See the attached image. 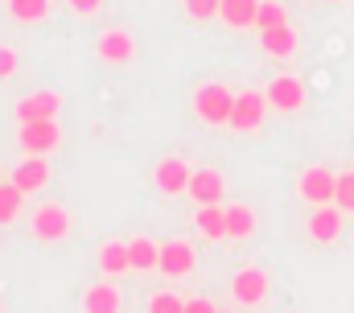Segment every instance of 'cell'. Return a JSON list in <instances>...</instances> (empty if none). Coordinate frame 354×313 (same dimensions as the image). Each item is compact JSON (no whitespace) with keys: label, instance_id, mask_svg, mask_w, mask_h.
Masks as SVG:
<instances>
[{"label":"cell","instance_id":"7","mask_svg":"<svg viewBox=\"0 0 354 313\" xmlns=\"http://www.w3.org/2000/svg\"><path fill=\"white\" fill-rule=\"evenodd\" d=\"M231 293L239 305H260L268 297V272L264 268H239L235 280H231Z\"/></svg>","mask_w":354,"mask_h":313},{"label":"cell","instance_id":"6","mask_svg":"<svg viewBox=\"0 0 354 313\" xmlns=\"http://www.w3.org/2000/svg\"><path fill=\"white\" fill-rule=\"evenodd\" d=\"M268 107L276 111H301L305 107V82L292 75H280L268 82Z\"/></svg>","mask_w":354,"mask_h":313},{"label":"cell","instance_id":"27","mask_svg":"<svg viewBox=\"0 0 354 313\" xmlns=\"http://www.w3.org/2000/svg\"><path fill=\"white\" fill-rule=\"evenodd\" d=\"M218 4L223 0H185V12L194 21H210V17H218Z\"/></svg>","mask_w":354,"mask_h":313},{"label":"cell","instance_id":"18","mask_svg":"<svg viewBox=\"0 0 354 313\" xmlns=\"http://www.w3.org/2000/svg\"><path fill=\"white\" fill-rule=\"evenodd\" d=\"M83 310L87 313H120V289L115 285H91L83 293Z\"/></svg>","mask_w":354,"mask_h":313},{"label":"cell","instance_id":"11","mask_svg":"<svg viewBox=\"0 0 354 313\" xmlns=\"http://www.w3.org/2000/svg\"><path fill=\"white\" fill-rule=\"evenodd\" d=\"M189 173H194V169H189L181 156H165V161L153 169V181H157V190H161V194H185Z\"/></svg>","mask_w":354,"mask_h":313},{"label":"cell","instance_id":"28","mask_svg":"<svg viewBox=\"0 0 354 313\" xmlns=\"http://www.w3.org/2000/svg\"><path fill=\"white\" fill-rule=\"evenodd\" d=\"M17 75V54L8 50V46H0V78Z\"/></svg>","mask_w":354,"mask_h":313},{"label":"cell","instance_id":"1","mask_svg":"<svg viewBox=\"0 0 354 313\" xmlns=\"http://www.w3.org/2000/svg\"><path fill=\"white\" fill-rule=\"evenodd\" d=\"M194 111H198V120H206V124H231L235 95H231L223 82H206V87H198V95H194Z\"/></svg>","mask_w":354,"mask_h":313},{"label":"cell","instance_id":"2","mask_svg":"<svg viewBox=\"0 0 354 313\" xmlns=\"http://www.w3.org/2000/svg\"><path fill=\"white\" fill-rule=\"evenodd\" d=\"M17 141H21L25 153L41 156V153H50V149H58L62 128H58V120H29V124L17 128Z\"/></svg>","mask_w":354,"mask_h":313},{"label":"cell","instance_id":"19","mask_svg":"<svg viewBox=\"0 0 354 313\" xmlns=\"http://www.w3.org/2000/svg\"><path fill=\"white\" fill-rule=\"evenodd\" d=\"M194 223L206 239H227V206H198Z\"/></svg>","mask_w":354,"mask_h":313},{"label":"cell","instance_id":"20","mask_svg":"<svg viewBox=\"0 0 354 313\" xmlns=\"http://www.w3.org/2000/svg\"><path fill=\"white\" fill-rule=\"evenodd\" d=\"M252 231H256V215H252V206H243V202L227 206V239H248Z\"/></svg>","mask_w":354,"mask_h":313},{"label":"cell","instance_id":"24","mask_svg":"<svg viewBox=\"0 0 354 313\" xmlns=\"http://www.w3.org/2000/svg\"><path fill=\"white\" fill-rule=\"evenodd\" d=\"M256 25H260V33H264V29H276V25H288V12H284V4H276V0H260Z\"/></svg>","mask_w":354,"mask_h":313},{"label":"cell","instance_id":"8","mask_svg":"<svg viewBox=\"0 0 354 313\" xmlns=\"http://www.w3.org/2000/svg\"><path fill=\"white\" fill-rule=\"evenodd\" d=\"M33 235L41 239V243H58V239H66L71 235V215L62 211V206H41L37 215H33Z\"/></svg>","mask_w":354,"mask_h":313},{"label":"cell","instance_id":"17","mask_svg":"<svg viewBox=\"0 0 354 313\" xmlns=\"http://www.w3.org/2000/svg\"><path fill=\"white\" fill-rule=\"evenodd\" d=\"M157 260H161V247L153 243V239H128V268L132 272H149V268H157Z\"/></svg>","mask_w":354,"mask_h":313},{"label":"cell","instance_id":"10","mask_svg":"<svg viewBox=\"0 0 354 313\" xmlns=\"http://www.w3.org/2000/svg\"><path fill=\"white\" fill-rule=\"evenodd\" d=\"M58 107H62V95L58 91H33V95H25L17 103V120L21 124H29V120H54Z\"/></svg>","mask_w":354,"mask_h":313},{"label":"cell","instance_id":"3","mask_svg":"<svg viewBox=\"0 0 354 313\" xmlns=\"http://www.w3.org/2000/svg\"><path fill=\"white\" fill-rule=\"evenodd\" d=\"M264 116H268V95H260V91L235 95V111H231V128L235 132H256L264 124Z\"/></svg>","mask_w":354,"mask_h":313},{"label":"cell","instance_id":"23","mask_svg":"<svg viewBox=\"0 0 354 313\" xmlns=\"http://www.w3.org/2000/svg\"><path fill=\"white\" fill-rule=\"evenodd\" d=\"M21 198H25V194H21L12 181H4V186H0V227L17 219V211H21Z\"/></svg>","mask_w":354,"mask_h":313},{"label":"cell","instance_id":"9","mask_svg":"<svg viewBox=\"0 0 354 313\" xmlns=\"http://www.w3.org/2000/svg\"><path fill=\"white\" fill-rule=\"evenodd\" d=\"M194 264H198V256H194V247H189L185 239H169V243H161V260H157V268H161L165 276H189Z\"/></svg>","mask_w":354,"mask_h":313},{"label":"cell","instance_id":"4","mask_svg":"<svg viewBox=\"0 0 354 313\" xmlns=\"http://www.w3.org/2000/svg\"><path fill=\"white\" fill-rule=\"evenodd\" d=\"M334 190H338V173H330L326 165H313L301 173V198L313 202V206H330L334 202Z\"/></svg>","mask_w":354,"mask_h":313},{"label":"cell","instance_id":"5","mask_svg":"<svg viewBox=\"0 0 354 313\" xmlns=\"http://www.w3.org/2000/svg\"><path fill=\"white\" fill-rule=\"evenodd\" d=\"M185 194H189L198 206H218V202H223V194H227V181H223V173H218V169H194V173H189Z\"/></svg>","mask_w":354,"mask_h":313},{"label":"cell","instance_id":"16","mask_svg":"<svg viewBox=\"0 0 354 313\" xmlns=\"http://www.w3.org/2000/svg\"><path fill=\"white\" fill-rule=\"evenodd\" d=\"M256 12H260V0H223V4H218V17H223L231 29L256 25Z\"/></svg>","mask_w":354,"mask_h":313},{"label":"cell","instance_id":"12","mask_svg":"<svg viewBox=\"0 0 354 313\" xmlns=\"http://www.w3.org/2000/svg\"><path fill=\"white\" fill-rule=\"evenodd\" d=\"M21 194H33V190H41L46 181H50V165H46V156H25L17 169H12V177H8Z\"/></svg>","mask_w":354,"mask_h":313},{"label":"cell","instance_id":"22","mask_svg":"<svg viewBox=\"0 0 354 313\" xmlns=\"http://www.w3.org/2000/svg\"><path fill=\"white\" fill-rule=\"evenodd\" d=\"M8 12H12V21H21V25H33V21H46V12H50V0H8Z\"/></svg>","mask_w":354,"mask_h":313},{"label":"cell","instance_id":"13","mask_svg":"<svg viewBox=\"0 0 354 313\" xmlns=\"http://www.w3.org/2000/svg\"><path fill=\"white\" fill-rule=\"evenodd\" d=\"M95 54H99L103 62H132V54H136V42H132L124 29H107V33L95 42Z\"/></svg>","mask_w":354,"mask_h":313},{"label":"cell","instance_id":"25","mask_svg":"<svg viewBox=\"0 0 354 313\" xmlns=\"http://www.w3.org/2000/svg\"><path fill=\"white\" fill-rule=\"evenodd\" d=\"M334 206L342 215H354V173H342L338 177V190H334Z\"/></svg>","mask_w":354,"mask_h":313},{"label":"cell","instance_id":"14","mask_svg":"<svg viewBox=\"0 0 354 313\" xmlns=\"http://www.w3.org/2000/svg\"><path fill=\"white\" fill-rule=\"evenodd\" d=\"M309 235L317 239V243H334L338 235H342V211L330 202V206H317L313 215H309Z\"/></svg>","mask_w":354,"mask_h":313},{"label":"cell","instance_id":"26","mask_svg":"<svg viewBox=\"0 0 354 313\" xmlns=\"http://www.w3.org/2000/svg\"><path fill=\"white\" fill-rule=\"evenodd\" d=\"M149 313H185V301H181L177 293H157V297L149 301Z\"/></svg>","mask_w":354,"mask_h":313},{"label":"cell","instance_id":"15","mask_svg":"<svg viewBox=\"0 0 354 313\" xmlns=\"http://www.w3.org/2000/svg\"><path fill=\"white\" fill-rule=\"evenodd\" d=\"M260 46H264V54H272V58H288V54H297V29L292 25L264 29L260 33Z\"/></svg>","mask_w":354,"mask_h":313},{"label":"cell","instance_id":"29","mask_svg":"<svg viewBox=\"0 0 354 313\" xmlns=\"http://www.w3.org/2000/svg\"><path fill=\"white\" fill-rule=\"evenodd\" d=\"M185 313H218V310H214V301H206V297H189V301H185Z\"/></svg>","mask_w":354,"mask_h":313},{"label":"cell","instance_id":"30","mask_svg":"<svg viewBox=\"0 0 354 313\" xmlns=\"http://www.w3.org/2000/svg\"><path fill=\"white\" fill-rule=\"evenodd\" d=\"M71 8H75V12H83V17H95V12L103 8V0H71Z\"/></svg>","mask_w":354,"mask_h":313},{"label":"cell","instance_id":"21","mask_svg":"<svg viewBox=\"0 0 354 313\" xmlns=\"http://www.w3.org/2000/svg\"><path fill=\"white\" fill-rule=\"evenodd\" d=\"M99 268H103V276L128 272V243H103L99 247Z\"/></svg>","mask_w":354,"mask_h":313}]
</instances>
